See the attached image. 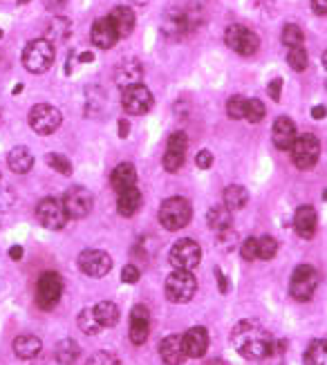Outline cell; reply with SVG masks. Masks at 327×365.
I'll list each match as a JSON object with an SVG mask.
<instances>
[{
    "label": "cell",
    "instance_id": "cell-61",
    "mask_svg": "<svg viewBox=\"0 0 327 365\" xmlns=\"http://www.w3.org/2000/svg\"><path fill=\"white\" fill-rule=\"evenodd\" d=\"M27 3H30V0H18V5H27Z\"/></svg>",
    "mask_w": 327,
    "mask_h": 365
},
{
    "label": "cell",
    "instance_id": "cell-5",
    "mask_svg": "<svg viewBox=\"0 0 327 365\" xmlns=\"http://www.w3.org/2000/svg\"><path fill=\"white\" fill-rule=\"evenodd\" d=\"M27 123H30V128L36 135L45 137V135H54L56 130L61 128L63 117H61L59 108H54L50 103H36L30 110V115H27Z\"/></svg>",
    "mask_w": 327,
    "mask_h": 365
},
{
    "label": "cell",
    "instance_id": "cell-54",
    "mask_svg": "<svg viewBox=\"0 0 327 365\" xmlns=\"http://www.w3.org/2000/svg\"><path fill=\"white\" fill-rule=\"evenodd\" d=\"M9 258L16 260V262L23 260V247H21V245H13V247L9 249Z\"/></svg>",
    "mask_w": 327,
    "mask_h": 365
},
{
    "label": "cell",
    "instance_id": "cell-26",
    "mask_svg": "<svg viewBox=\"0 0 327 365\" xmlns=\"http://www.w3.org/2000/svg\"><path fill=\"white\" fill-rule=\"evenodd\" d=\"M40 349H43L40 339L38 336H32V334H23L13 341V354L23 361H32L34 356H38Z\"/></svg>",
    "mask_w": 327,
    "mask_h": 365
},
{
    "label": "cell",
    "instance_id": "cell-13",
    "mask_svg": "<svg viewBox=\"0 0 327 365\" xmlns=\"http://www.w3.org/2000/svg\"><path fill=\"white\" fill-rule=\"evenodd\" d=\"M162 34L168 40H182L184 36L191 34V23L184 7H170L162 16Z\"/></svg>",
    "mask_w": 327,
    "mask_h": 365
},
{
    "label": "cell",
    "instance_id": "cell-57",
    "mask_svg": "<svg viewBox=\"0 0 327 365\" xmlns=\"http://www.w3.org/2000/svg\"><path fill=\"white\" fill-rule=\"evenodd\" d=\"M92 61H94V54L92 52H83L79 56V63H92Z\"/></svg>",
    "mask_w": 327,
    "mask_h": 365
},
{
    "label": "cell",
    "instance_id": "cell-63",
    "mask_svg": "<svg viewBox=\"0 0 327 365\" xmlns=\"http://www.w3.org/2000/svg\"><path fill=\"white\" fill-rule=\"evenodd\" d=\"M0 38H3V30H0Z\"/></svg>",
    "mask_w": 327,
    "mask_h": 365
},
{
    "label": "cell",
    "instance_id": "cell-8",
    "mask_svg": "<svg viewBox=\"0 0 327 365\" xmlns=\"http://www.w3.org/2000/svg\"><path fill=\"white\" fill-rule=\"evenodd\" d=\"M321 157V144L314 135H301L296 137V142L292 146V162L301 171H311Z\"/></svg>",
    "mask_w": 327,
    "mask_h": 365
},
{
    "label": "cell",
    "instance_id": "cell-53",
    "mask_svg": "<svg viewBox=\"0 0 327 365\" xmlns=\"http://www.w3.org/2000/svg\"><path fill=\"white\" fill-rule=\"evenodd\" d=\"M216 278H218V287H220V293H226L229 291V280H226V276L220 271V269H216Z\"/></svg>",
    "mask_w": 327,
    "mask_h": 365
},
{
    "label": "cell",
    "instance_id": "cell-33",
    "mask_svg": "<svg viewBox=\"0 0 327 365\" xmlns=\"http://www.w3.org/2000/svg\"><path fill=\"white\" fill-rule=\"evenodd\" d=\"M77 325H79V330L83 334H88V336H94V334H99V332L104 330V325L99 322V318H96L92 307H85V310H81V314L77 318Z\"/></svg>",
    "mask_w": 327,
    "mask_h": 365
},
{
    "label": "cell",
    "instance_id": "cell-2",
    "mask_svg": "<svg viewBox=\"0 0 327 365\" xmlns=\"http://www.w3.org/2000/svg\"><path fill=\"white\" fill-rule=\"evenodd\" d=\"M54 59H56V52L48 38L30 40L23 50V65L27 72H32V74L48 72V69L54 65Z\"/></svg>",
    "mask_w": 327,
    "mask_h": 365
},
{
    "label": "cell",
    "instance_id": "cell-35",
    "mask_svg": "<svg viewBox=\"0 0 327 365\" xmlns=\"http://www.w3.org/2000/svg\"><path fill=\"white\" fill-rule=\"evenodd\" d=\"M280 38H282V43H285L289 50L292 47H301L303 45V30L296 23H287L285 27H282Z\"/></svg>",
    "mask_w": 327,
    "mask_h": 365
},
{
    "label": "cell",
    "instance_id": "cell-20",
    "mask_svg": "<svg viewBox=\"0 0 327 365\" xmlns=\"http://www.w3.org/2000/svg\"><path fill=\"white\" fill-rule=\"evenodd\" d=\"M160 356L166 365H182L187 361V352H184V343L179 334H170L160 343Z\"/></svg>",
    "mask_w": 327,
    "mask_h": 365
},
{
    "label": "cell",
    "instance_id": "cell-18",
    "mask_svg": "<svg viewBox=\"0 0 327 365\" xmlns=\"http://www.w3.org/2000/svg\"><path fill=\"white\" fill-rule=\"evenodd\" d=\"M141 77H144V67H141L137 59H126L115 67V83L121 90L139 86Z\"/></svg>",
    "mask_w": 327,
    "mask_h": 365
},
{
    "label": "cell",
    "instance_id": "cell-39",
    "mask_svg": "<svg viewBox=\"0 0 327 365\" xmlns=\"http://www.w3.org/2000/svg\"><path fill=\"white\" fill-rule=\"evenodd\" d=\"M45 162L54 168L56 173L72 175V162H70L65 155H61V152H50V155H45Z\"/></svg>",
    "mask_w": 327,
    "mask_h": 365
},
{
    "label": "cell",
    "instance_id": "cell-11",
    "mask_svg": "<svg viewBox=\"0 0 327 365\" xmlns=\"http://www.w3.org/2000/svg\"><path fill=\"white\" fill-rule=\"evenodd\" d=\"M36 220L40 222V227H45L50 231H61L67 224V213L63 200L56 198H43L36 206Z\"/></svg>",
    "mask_w": 327,
    "mask_h": 365
},
{
    "label": "cell",
    "instance_id": "cell-28",
    "mask_svg": "<svg viewBox=\"0 0 327 365\" xmlns=\"http://www.w3.org/2000/svg\"><path fill=\"white\" fill-rule=\"evenodd\" d=\"M110 181H112V186H115V191H123V189H131L137 184V171H135V166L133 164H119L115 171H112L110 175Z\"/></svg>",
    "mask_w": 327,
    "mask_h": 365
},
{
    "label": "cell",
    "instance_id": "cell-50",
    "mask_svg": "<svg viewBox=\"0 0 327 365\" xmlns=\"http://www.w3.org/2000/svg\"><path fill=\"white\" fill-rule=\"evenodd\" d=\"M267 92H269V96H272L274 101H280V92H282V79H274V81H269Z\"/></svg>",
    "mask_w": 327,
    "mask_h": 365
},
{
    "label": "cell",
    "instance_id": "cell-47",
    "mask_svg": "<svg viewBox=\"0 0 327 365\" xmlns=\"http://www.w3.org/2000/svg\"><path fill=\"white\" fill-rule=\"evenodd\" d=\"M235 245H238V237H235L233 229H226V231L218 233V247H220V249H224V251H231Z\"/></svg>",
    "mask_w": 327,
    "mask_h": 365
},
{
    "label": "cell",
    "instance_id": "cell-12",
    "mask_svg": "<svg viewBox=\"0 0 327 365\" xmlns=\"http://www.w3.org/2000/svg\"><path fill=\"white\" fill-rule=\"evenodd\" d=\"M94 198L88 189L83 186H70L63 195V206L70 220H83L90 215Z\"/></svg>",
    "mask_w": 327,
    "mask_h": 365
},
{
    "label": "cell",
    "instance_id": "cell-64",
    "mask_svg": "<svg viewBox=\"0 0 327 365\" xmlns=\"http://www.w3.org/2000/svg\"><path fill=\"white\" fill-rule=\"evenodd\" d=\"M325 90H327V81H325Z\"/></svg>",
    "mask_w": 327,
    "mask_h": 365
},
{
    "label": "cell",
    "instance_id": "cell-45",
    "mask_svg": "<svg viewBox=\"0 0 327 365\" xmlns=\"http://www.w3.org/2000/svg\"><path fill=\"white\" fill-rule=\"evenodd\" d=\"M187 162V155H177V152H164V168L168 173H177Z\"/></svg>",
    "mask_w": 327,
    "mask_h": 365
},
{
    "label": "cell",
    "instance_id": "cell-56",
    "mask_svg": "<svg viewBox=\"0 0 327 365\" xmlns=\"http://www.w3.org/2000/svg\"><path fill=\"white\" fill-rule=\"evenodd\" d=\"M128 133H131V123H128L126 119H121V121H119V137H121V139H126V137H128Z\"/></svg>",
    "mask_w": 327,
    "mask_h": 365
},
{
    "label": "cell",
    "instance_id": "cell-52",
    "mask_svg": "<svg viewBox=\"0 0 327 365\" xmlns=\"http://www.w3.org/2000/svg\"><path fill=\"white\" fill-rule=\"evenodd\" d=\"M311 11H314L316 16H325V13H327V0H311Z\"/></svg>",
    "mask_w": 327,
    "mask_h": 365
},
{
    "label": "cell",
    "instance_id": "cell-41",
    "mask_svg": "<svg viewBox=\"0 0 327 365\" xmlns=\"http://www.w3.org/2000/svg\"><path fill=\"white\" fill-rule=\"evenodd\" d=\"M282 361H285V343L274 341L272 349H269L267 356L260 361V365H282Z\"/></svg>",
    "mask_w": 327,
    "mask_h": 365
},
{
    "label": "cell",
    "instance_id": "cell-14",
    "mask_svg": "<svg viewBox=\"0 0 327 365\" xmlns=\"http://www.w3.org/2000/svg\"><path fill=\"white\" fill-rule=\"evenodd\" d=\"M153 103H155V99H153L150 90L146 86H141V83L133 88H126L121 94V106L128 115H133V117L146 115V112L153 108Z\"/></svg>",
    "mask_w": 327,
    "mask_h": 365
},
{
    "label": "cell",
    "instance_id": "cell-21",
    "mask_svg": "<svg viewBox=\"0 0 327 365\" xmlns=\"http://www.w3.org/2000/svg\"><path fill=\"white\" fill-rule=\"evenodd\" d=\"M296 125L289 117H278L276 123H274V133H272V139H274V146L278 150H292L294 142H296Z\"/></svg>",
    "mask_w": 327,
    "mask_h": 365
},
{
    "label": "cell",
    "instance_id": "cell-48",
    "mask_svg": "<svg viewBox=\"0 0 327 365\" xmlns=\"http://www.w3.org/2000/svg\"><path fill=\"white\" fill-rule=\"evenodd\" d=\"M139 278H141V274H139V269H137L135 264H126L123 269H121V283H126V285L139 283Z\"/></svg>",
    "mask_w": 327,
    "mask_h": 365
},
{
    "label": "cell",
    "instance_id": "cell-7",
    "mask_svg": "<svg viewBox=\"0 0 327 365\" xmlns=\"http://www.w3.org/2000/svg\"><path fill=\"white\" fill-rule=\"evenodd\" d=\"M164 291L170 303H189L197 291V280L191 271L175 269L166 278Z\"/></svg>",
    "mask_w": 327,
    "mask_h": 365
},
{
    "label": "cell",
    "instance_id": "cell-1",
    "mask_svg": "<svg viewBox=\"0 0 327 365\" xmlns=\"http://www.w3.org/2000/svg\"><path fill=\"white\" fill-rule=\"evenodd\" d=\"M231 343L243 359L260 363L272 349L274 339L258 320H240L231 332Z\"/></svg>",
    "mask_w": 327,
    "mask_h": 365
},
{
    "label": "cell",
    "instance_id": "cell-3",
    "mask_svg": "<svg viewBox=\"0 0 327 365\" xmlns=\"http://www.w3.org/2000/svg\"><path fill=\"white\" fill-rule=\"evenodd\" d=\"M193 218V206L187 198H168L160 206V222L166 231L184 229Z\"/></svg>",
    "mask_w": 327,
    "mask_h": 365
},
{
    "label": "cell",
    "instance_id": "cell-40",
    "mask_svg": "<svg viewBox=\"0 0 327 365\" xmlns=\"http://www.w3.org/2000/svg\"><path fill=\"white\" fill-rule=\"evenodd\" d=\"M278 254V242L272 235H262L258 237V258L260 260H272Z\"/></svg>",
    "mask_w": 327,
    "mask_h": 365
},
{
    "label": "cell",
    "instance_id": "cell-6",
    "mask_svg": "<svg viewBox=\"0 0 327 365\" xmlns=\"http://www.w3.org/2000/svg\"><path fill=\"white\" fill-rule=\"evenodd\" d=\"M321 283V278H318V271L314 269L311 264H298L294 274H292V280H289V293H292V298L296 301H309L311 296H314V291Z\"/></svg>",
    "mask_w": 327,
    "mask_h": 365
},
{
    "label": "cell",
    "instance_id": "cell-34",
    "mask_svg": "<svg viewBox=\"0 0 327 365\" xmlns=\"http://www.w3.org/2000/svg\"><path fill=\"white\" fill-rule=\"evenodd\" d=\"M303 363L305 365H327V341L325 339L311 341L307 352H305Z\"/></svg>",
    "mask_w": 327,
    "mask_h": 365
},
{
    "label": "cell",
    "instance_id": "cell-25",
    "mask_svg": "<svg viewBox=\"0 0 327 365\" xmlns=\"http://www.w3.org/2000/svg\"><path fill=\"white\" fill-rule=\"evenodd\" d=\"M141 208V193L137 186L131 189H123L119 191V198H117V210L123 218H133L137 210Z\"/></svg>",
    "mask_w": 327,
    "mask_h": 365
},
{
    "label": "cell",
    "instance_id": "cell-59",
    "mask_svg": "<svg viewBox=\"0 0 327 365\" xmlns=\"http://www.w3.org/2000/svg\"><path fill=\"white\" fill-rule=\"evenodd\" d=\"M18 92H23V83H18V86L13 88V94H18Z\"/></svg>",
    "mask_w": 327,
    "mask_h": 365
},
{
    "label": "cell",
    "instance_id": "cell-23",
    "mask_svg": "<svg viewBox=\"0 0 327 365\" xmlns=\"http://www.w3.org/2000/svg\"><path fill=\"white\" fill-rule=\"evenodd\" d=\"M7 166L16 175H27L34 168V157L25 146H16L7 152Z\"/></svg>",
    "mask_w": 327,
    "mask_h": 365
},
{
    "label": "cell",
    "instance_id": "cell-9",
    "mask_svg": "<svg viewBox=\"0 0 327 365\" xmlns=\"http://www.w3.org/2000/svg\"><path fill=\"white\" fill-rule=\"evenodd\" d=\"M224 43L240 56H253L260 47V38L245 25H229L224 32Z\"/></svg>",
    "mask_w": 327,
    "mask_h": 365
},
{
    "label": "cell",
    "instance_id": "cell-24",
    "mask_svg": "<svg viewBox=\"0 0 327 365\" xmlns=\"http://www.w3.org/2000/svg\"><path fill=\"white\" fill-rule=\"evenodd\" d=\"M110 21H112V25H115L119 38L131 36L133 30H135V11L131 7H126V5H119V7L112 9L110 11Z\"/></svg>",
    "mask_w": 327,
    "mask_h": 365
},
{
    "label": "cell",
    "instance_id": "cell-17",
    "mask_svg": "<svg viewBox=\"0 0 327 365\" xmlns=\"http://www.w3.org/2000/svg\"><path fill=\"white\" fill-rule=\"evenodd\" d=\"M90 38H92V43H94L99 50H110V47L117 45L119 34H117V30H115V25H112L110 16H106V18H96V21H94L92 32H90Z\"/></svg>",
    "mask_w": 327,
    "mask_h": 365
},
{
    "label": "cell",
    "instance_id": "cell-36",
    "mask_svg": "<svg viewBox=\"0 0 327 365\" xmlns=\"http://www.w3.org/2000/svg\"><path fill=\"white\" fill-rule=\"evenodd\" d=\"M226 115H229V119H245V115H247V99L245 96H240V94H235V96H231L229 101H226Z\"/></svg>",
    "mask_w": 327,
    "mask_h": 365
},
{
    "label": "cell",
    "instance_id": "cell-60",
    "mask_svg": "<svg viewBox=\"0 0 327 365\" xmlns=\"http://www.w3.org/2000/svg\"><path fill=\"white\" fill-rule=\"evenodd\" d=\"M323 67H325V69H327V50H325V52H323Z\"/></svg>",
    "mask_w": 327,
    "mask_h": 365
},
{
    "label": "cell",
    "instance_id": "cell-29",
    "mask_svg": "<svg viewBox=\"0 0 327 365\" xmlns=\"http://www.w3.org/2000/svg\"><path fill=\"white\" fill-rule=\"evenodd\" d=\"M81 356V347L74 339H63L59 341L54 349V359L59 365H74Z\"/></svg>",
    "mask_w": 327,
    "mask_h": 365
},
{
    "label": "cell",
    "instance_id": "cell-15",
    "mask_svg": "<svg viewBox=\"0 0 327 365\" xmlns=\"http://www.w3.org/2000/svg\"><path fill=\"white\" fill-rule=\"evenodd\" d=\"M79 269L88 278H104L112 269V258L101 249H85L79 256Z\"/></svg>",
    "mask_w": 327,
    "mask_h": 365
},
{
    "label": "cell",
    "instance_id": "cell-16",
    "mask_svg": "<svg viewBox=\"0 0 327 365\" xmlns=\"http://www.w3.org/2000/svg\"><path fill=\"white\" fill-rule=\"evenodd\" d=\"M150 334V314L146 310V305H135L131 312V330H128V336L135 345H144L148 341Z\"/></svg>",
    "mask_w": 327,
    "mask_h": 365
},
{
    "label": "cell",
    "instance_id": "cell-32",
    "mask_svg": "<svg viewBox=\"0 0 327 365\" xmlns=\"http://www.w3.org/2000/svg\"><path fill=\"white\" fill-rule=\"evenodd\" d=\"M94 314L99 318V322L104 325V330L108 327H115L117 322H119V307L115 303H110V301H101V303H96L94 307Z\"/></svg>",
    "mask_w": 327,
    "mask_h": 365
},
{
    "label": "cell",
    "instance_id": "cell-43",
    "mask_svg": "<svg viewBox=\"0 0 327 365\" xmlns=\"http://www.w3.org/2000/svg\"><path fill=\"white\" fill-rule=\"evenodd\" d=\"M16 206V193L9 186H0V213H7Z\"/></svg>",
    "mask_w": 327,
    "mask_h": 365
},
{
    "label": "cell",
    "instance_id": "cell-42",
    "mask_svg": "<svg viewBox=\"0 0 327 365\" xmlns=\"http://www.w3.org/2000/svg\"><path fill=\"white\" fill-rule=\"evenodd\" d=\"M265 103L260 101V99H247V115H245V119L249 121V123H258V121H262L265 119Z\"/></svg>",
    "mask_w": 327,
    "mask_h": 365
},
{
    "label": "cell",
    "instance_id": "cell-55",
    "mask_svg": "<svg viewBox=\"0 0 327 365\" xmlns=\"http://www.w3.org/2000/svg\"><path fill=\"white\" fill-rule=\"evenodd\" d=\"M325 115H327V110H325V106H314V108H311V117H314V119H325Z\"/></svg>",
    "mask_w": 327,
    "mask_h": 365
},
{
    "label": "cell",
    "instance_id": "cell-44",
    "mask_svg": "<svg viewBox=\"0 0 327 365\" xmlns=\"http://www.w3.org/2000/svg\"><path fill=\"white\" fill-rule=\"evenodd\" d=\"M240 256H243L247 262L258 258V237H247V240L240 245Z\"/></svg>",
    "mask_w": 327,
    "mask_h": 365
},
{
    "label": "cell",
    "instance_id": "cell-37",
    "mask_svg": "<svg viewBox=\"0 0 327 365\" xmlns=\"http://www.w3.org/2000/svg\"><path fill=\"white\" fill-rule=\"evenodd\" d=\"M166 150L168 152H177V155H187V150H189V137H187V133L175 130L173 135H170L168 144H166Z\"/></svg>",
    "mask_w": 327,
    "mask_h": 365
},
{
    "label": "cell",
    "instance_id": "cell-49",
    "mask_svg": "<svg viewBox=\"0 0 327 365\" xmlns=\"http://www.w3.org/2000/svg\"><path fill=\"white\" fill-rule=\"evenodd\" d=\"M195 164L197 168H202V171H209V168L213 166V155H211V150H200L195 155Z\"/></svg>",
    "mask_w": 327,
    "mask_h": 365
},
{
    "label": "cell",
    "instance_id": "cell-4",
    "mask_svg": "<svg viewBox=\"0 0 327 365\" xmlns=\"http://www.w3.org/2000/svg\"><path fill=\"white\" fill-rule=\"evenodd\" d=\"M61 296H63V278H61V274L45 271L38 278L36 293H34L38 310H43V312L54 310V307L59 305Z\"/></svg>",
    "mask_w": 327,
    "mask_h": 365
},
{
    "label": "cell",
    "instance_id": "cell-30",
    "mask_svg": "<svg viewBox=\"0 0 327 365\" xmlns=\"http://www.w3.org/2000/svg\"><path fill=\"white\" fill-rule=\"evenodd\" d=\"M222 200H224L222 204L233 213V210H240V208L247 206V202H249V193H247L245 186H240V184H229V186L224 189V193H222Z\"/></svg>",
    "mask_w": 327,
    "mask_h": 365
},
{
    "label": "cell",
    "instance_id": "cell-62",
    "mask_svg": "<svg viewBox=\"0 0 327 365\" xmlns=\"http://www.w3.org/2000/svg\"><path fill=\"white\" fill-rule=\"evenodd\" d=\"M323 200H327V189L323 191Z\"/></svg>",
    "mask_w": 327,
    "mask_h": 365
},
{
    "label": "cell",
    "instance_id": "cell-51",
    "mask_svg": "<svg viewBox=\"0 0 327 365\" xmlns=\"http://www.w3.org/2000/svg\"><path fill=\"white\" fill-rule=\"evenodd\" d=\"M67 0H43V7H45L48 11H59L65 7Z\"/></svg>",
    "mask_w": 327,
    "mask_h": 365
},
{
    "label": "cell",
    "instance_id": "cell-19",
    "mask_svg": "<svg viewBox=\"0 0 327 365\" xmlns=\"http://www.w3.org/2000/svg\"><path fill=\"white\" fill-rule=\"evenodd\" d=\"M182 343H184V352H187V356L200 359L209 349V332L204 327H191L182 336Z\"/></svg>",
    "mask_w": 327,
    "mask_h": 365
},
{
    "label": "cell",
    "instance_id": "cell-46",
    "mask_svg": "<svg viewBox=\"0 0 327 365\" xmlns=\"http://www.w3.org/2000/svg\"><path fill=\"white\" fill-rule=\"evenodd\" d=\"M88 365H121V361L112 352H96L88 359Z\"/></svg>",
    "mask_w": 327,
    "mask_h": 365
},
{
    "label": "cell",
    "instance_id": "cell-38",
    "mask_svg": "<svg viewBox=\"0 0 327 365\" xmlns=\"http://www.w3.org/2000/svg\"><path fill=\"white\" fill-rule=\"evenodd\" d=\"M287 63L294 72H305L307 65H309V59H307V52L303 47H292L289 54H287Z\"/></svg>",
    "mask_w": 327,
    "mask_h": 365
},
{
    "label": "cell",
    "instance_id": "cell-27",
    "mask_svg": "<svg viewBox=\"0 0 327 365\" xmlns=\"http://www.w3.org/2000/svg\"><path fill=\"white\" fill-rule=\"evenodd\" d=\"M70 34H72V21L70 18H63V16H56L50 21V25L45 27V38L50 40V43H65V40L70 38Z\"/></svg>",
    "mask_w": 327,
    "mask_h": 365
},
{
    "label": "cell",
    "instance_id": "cell-22",
    "mask_svg": "<svg viewBox=\"0 0 327 365\" xmlns=\"http://www.w3.org/2000/svg\"><path fill=\"white\" fill-rule=\"evenodd\" d=\"M316 210L311 206H298L294 213V229L296 233L303 237V240H309L311 235L316 233Z\"/></svg>",
    "mask_w": 327,
    "mask_h": 365
},
{
    "label": "cell",
    "instance_id": "cell-58",
    "mask_svg": "<svg viewBox=\"0 0 327 365\" xmlns=\"http://www.w3.org/2000/svg\"><path fill=\"white\" fill-rule=\"evenodd\" d=\"M204 365H226V363L220 361V359H213V361H209V363H204Z\"/></svg>",
    "mask_w": 327,
    "mask_h": 365
},
{
    "label": "cell",
    "instance_id": "cell-10",
    "mask_svg": "<svg viewBox=\"0 0 327 365\" xmlns=\"http://www.w3.org/2000/svg\"><path fill=\"white\" fill-rule=\"evenodd\" d=\"M170 264H173V269H182V271H193L197 264L202 260V249L195 240H189V237H184V240H177L170 249V256H168Z\"/></svg>",
    "mask_w": 327,
    "mask_h": 365
},
{
    "label": "cell",
    "instance_id": "cell-31",
    "mask_svg": "<svg viewBox=\"0 0 327 365\" xmlns=\"http://www.w3.org/2000/svg\"><path fill=\"white\" fill-rule=\"evenodd\" d=\"M206 224L216 233H222L226 229H231V210L226 208L224 204L222 206H213L206 213Z\"/></svg>",
    "mask_w": 327,
    "mask_h": 365
}]
</instances>
